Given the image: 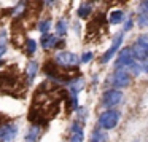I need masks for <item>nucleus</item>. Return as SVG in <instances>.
Segmentation results:
<instances>
[{"label": "nucleus", "instance_id": "obj_1", "mask_svg": "<svg viewBox=\"0 0 148 142\" xmlns=\"http://www.w3.org/2000/svg\"><path fill=\"white\" fill-rule=\"evenodd\" d=\"M119 118H121V113L115 109H107L103 110L102 113L99 115V128L100 129H105V131H110V129L116 128V125L119 123Z\"/></svg>", "mask_w": 148, "mask_h": 142}, {"label": "nucleus", "instance_id": "obj_2", "mask_svg": "<svg viewBox=\"0 0 148 142\" xmlns=\"http://www.w3.org/2000/svg\"><path fill=\"white\" fill-rule=\"evenodd\" d=\"M53 61H54L61 69L69 70V69H72V67H73V69L78 67L80 58H78L77 54H73V53H70V51H59L58 54L54 56V59H53Z\"/></svg>", "mask_w": 148, "mask_h": 142}, {"label": "nucleus", "instance_id": "obj_3", "mask_svg": "<svg viewBox=\"0 0 148 142\" xmlns=\"http://www.w3.org/2000/svg\"><path fill=\"white\" fill-rule=\"evenodd\" d=\"M108 83L112 85V86H115L116 90L126 88V86L131 85V74L127 72V69H116V70L108 77Z\"/></svg>", "mask_w": 148, "mask_h": 142}, {"label": "nucleus", "instance_id": "obj_4", "mask_svg": "<svg viewBox=\"0 0 148 142\" xmlns=\"http://www.w3.org/2000/svg\"><path fill=\"white\" fill-rule=\"evenodd\" d=\"M18 132H19V128L13 121L0 125V142H14V139L18 137Z\"/></svg>", "mask_w": 148, "mask_h": 142}, {"label": "nucleus", "instance_id": "obj_5", "mask_svg": "<svg viewBox=\"0 0 148 142\" xmlns=\"http://www.w3.org/2000/svg\"><path fill=\"white\" fill-rule=\"evenodd\" d=\"M135 62V58H134V53H132V48L126 46L123 48L121 51L118 53V58H116V62H115V67L116 69H126V67H131L132 64Z\"/></svg>", "mask_w": 148, "mask_h": 142}, {"label": "nucleus", "instance_id": "obj_6", "mask_svg": "<svg viewBox=\"0 0 148 142\" xmlns=\"http://www.w3.org/2000/svg\"><path fill=\"white\" fill-rule=\"evenodd\" d=\"M123 101V93L119 90H107L102 96V105L110 109V107L118 105Z\"/></svg>", "mask_w": 148, "mask_h": 142}, {"label": "nucleus", "instance_id": "obj_7", "mask_svg": "<svg viewBox=\"0 0 148 142\" xmlns=\"http://www.w3.org/2000/svg\"><path fill=\"white\" fill-rule=\"evenodd\" d=\"M123 39H124V32H119V34H116L115 37H113V42H112V46H110L108 50H107L105 53H103V56L100 58V62L102 64H105V62H108L110 59L113 58V56L118 53V50H119V46H121V43H123Z\"/></svg>", "mask_w": 148, "mask_h": 142}, {"label": "nucleus", "instance_id": "obj_8", "mask_svg": "<svg viewBox=\"0 0 148 142\" xmlns=\"http://www.w3.org/2000/svg\"><path fill=\"white\" fill-rule=\"evenodd\" d=\"M42 46L45 50L59 48V46H64V42L59 40V37L56 34H43L42 35Z\"/></svg>", "mask_w": 148, "mask_h": 142}, {"label": "nucleus", "instance_id": "obj_9", "mask_svg": "<svg viewBox=\"0 0 148 142\" xmlns=\"http://www.w3.org/2000/svg\"><path fill=\"white\" fill-rule=\"evenodd\" d=\"M84 129L78 120L72 121L70 125V134H69V142H83V136H84Z\"/></svg>", "mask_w": 148, "mask_h": 142}, {"label": "nucleus", "instance_id": "obj_10", "mask_svg": "<svg viewBox=\"0 0 148 142\" xmlns=\"http://www.w3.org/2000/svg\"><path fill=\"white\" fill-rule=\"evenodd\" d=\"M40 137H42V128L38 125H32L27 129L24 142H40Z\"/></svg>", "mask_w": 148, "mask_h": 142}, {"label": "nucleus", "instance_id": "obj_11", "mask_svg": "<svg viewBox=\"0 0 148 142\" xmlns=\"http://www.w3.org/2000/svg\"><path fill=\"white\" fill-rule=\"evenodd\" d=\"M37 72H38V62L37 61H29L26 67V85H32L34 78H35Z\"/></svg>", "mask_w": 148, "mask_h": 142}, {"label": "nucleus", "instance_id": "obj_12", "mask_svg": "<svg viewBox=\"0 0 148 142\" xmlns=\"http://www.w3.org/2000/svg\"><path fill=\"white\" fill-rule=\"evenodd\" d=\"M132 53H134L135 61H138V62H143L145 59H148V48H145L143 45H140V43H137V42L132 46Z\"/></svg>", "mask_w": 148, "mask_h": 142}, {"label": "nucleus", "instance_id": "obj_13", "mask_svg": "<svg viewBox=\"0 0 148 142\" xmlns=\"http://www.w3.org/2000/svg\"><path fill=\"white\" fill-rule=\"evenodd\" d=\"M107 21H108L110 24H121L126 21L124 18V11L123 10H113L108 13V16H107Z\"/></svg>", "mask_w": 148, "mask_h": 142}, {"label": "nucleus", "instance_id": "obj_14", "mask_svg": "<svg viewBox=\"0 0 148 142\" xmlns=\"http://www.w3.org/2000/svg\"><path fill=\"white\" fill-rule=\"evenodd\" d=\"M83 88H84V78L83 77L73 78V80L70 81V93L69 94H72V96H78V93H80Z\"/></svg>", "mask_w": 148, "mask_h": 142}, {"label": "nucleus", "instance_id": "obj_15", "mask_svg": "<svg viewBox=\"0 0 148 142\" xmlns=\"http://www.w3.org/2000/svg\"><path fill=\"white\" fill-rule=\"evenodd\" d=\"M107 139H108L107 137V132L100 128H96L89 137V142H107Z\"/></svg>", "mask_w": 148, "mask_h": 142}, {"label": "nucleus", "instance_id": "obj_16", "mask_svg": "<svg viewBox=\"0 0 148 142\" xmlns=\"http://www.w3.org/2000/svg\"><path fill=\"white\" fill-rule=\"evenodd\" d=\"M78 16L80 18H88L89 16L91 13H92V3H91V2H83V3L80 5V8H78Z\"/></svg>", "mask_w": 148, "mask_h": 142}, {"label": "nucleus", "instance_id": "obj_17", "mask_svg": "<svg viewBox=\"0 0 148 142\" xmlns=\"http://www.w3.org/2000/svg\"><path fill=\"white\" fill-rule=\"evenodd\" d=\"M67 30H69V24L65 19H59L56 23V35L58 37H64L67 34Z\"/></svg>", "mask_w": 148, "mask_h": 142}, {"label": "nucleus", "instance_id": "obj_18", "mask_svg": "<svg viewBox=\"0 0 148 142\" xmlns=\"http://www.w3.org/2000/svg\"><path fill=\"white\" fill-rule=\"evenodd\" d=\"M37 29L42 32V35H43V34H49V29H51V19H49V18L42 19L38 23V26H37Z\"/></svg>", "mask_w": 148, "mask_h": 142}, {"label": "nucleus", "instance_id": "obj_19", "mask_svg": "<svg viewBox=\"0 0 148 142\" xmlns=\"http://www.w3.org/2000/svg\"><path fill=\"white\" fill-rule=\"evenodd\" d=\"M24 46H26V54L27 56H32L34 53L37 51V42L32 39H27L26 43H24Z\"/></svg>", "mask_w": 148, "mask_h": 142}, {"label": "nucleus", "instance_id": "obj_20", "mask_svg": "<svg viewBox=\"0 0 148 142\" xmlns=\"http://www.w3.org/2000/svg\"><path fill=\"white\" fill-rule=\"evenodd\" d=\"M137 24L140 27H148V11H138L137 13Z\"/></svg>", "mask_w": 148, "mask_h": 142}, {"label": "nucleus", "instance_id": "obj_21", "mask_svg": "<svg viewBox=\"0 0 148 142\" xmlns=\"http://www.w3.org/2000/svg\"><path fill=\"white\" fill-rule=\"evenodd\" d=\"M77 113H78V121H80V123L86 121V118H88V110H86V107H78V109H77Z\"/></svg>", "mask_w": 148, "mask_h": 142}, {"label": "nucleus", "instance_id": "obj_22", "mask_svg": "<svg viewBox=\"0 0 148 142\" xmlns=\"http://www.w3.org/2000/svg\"><path fill=\"white\" fill-rule=\"evenodd\" d=\"M129 72H131L132 75H135V77H137V75L140 74V72H143V70H142V64H140L138 61H135L134 64H132L131 67H129Z\"/></svg>", "mask_w": 148, "mask_h": 142}, {"label": "nucleus", "instance_id": "obj_23", "mask_svg": "<svg viewBox=\"0 0 148 142\" xmlns=\"http://www.w3.org/2000/svg\"><path fill=\"white\" fill-rule=\"evenodd\" d=\"M137 43H140V45H143L145 48H148V34H142V35H138Z\"/></svg>", "mask_w": 148, "mask_h": 142}, {"label": "nucleus", "instance_id": "obj_24", "mask_svg": "<svg viewBox=\"0 0 148 142\" xmlns=\"http://www.w3.org/2000/svg\"><path fill=\"white\" fill-rule=\"evenodd\" d=\"M132 26H134V19H132V18H126L124 27H123V32H127V30H131Z\"/></svg>", "mask_w": 148, "mask_h": 142}, {"label": "nucleus", "instance_id": "obj_25", "mask_svg": "<svg viewBox=\"0 0 148 142\" xmlns=\"http://www.w3.org/2000/svg\"><path fill=\"white\" fill-rule=\"evenodd\" d=\"M92 53H91V51H86V53H83V54H81V58H80V61L81 62H84V64H86V62H89L91 61V59H92Z\"/></svg>", "mask_w": 148, "mask_h": 142}, {"label": "nucleus", "instance_id": "obj_26", "mask_svg": "<svg viewBox=\"0 0 148 142\" xmlns=\"http://www.w3.org/2000/svg\"><path fill=\"white\" fill-rule=\"evenodd\" d=\"M140 64H142V70H143V72H148V59H145V61L140 62Z\"/></svg>", "mask_w": 148, "mask_h": 142}, {"label": "nucleus", "instance_id": "obj_27", "mask_svg": "<svg viewBox=\"0 0 148 142\" xmlns=\"http://www.w3.org/2000/svg\"><path fill=\"white\" fill-rule=\"evenodd\" d=\"M53 2H54V0H45V3H46V5H51Z\"/></svg>", "mask_w": 148, "mask_h": 142}, {"label": "nucleus", "instance_id": "obj_28", "mask_svg": "<svg viewBox=\"0 0 148 142\" xmlns=\"http://www.w3.org/2000/svg\"><path fill=\"white\" fill-rule=\"evenodd\" d=\"M0 65H3V61H0Z\"/></svg>", "mask_w": 148, "mask_h": 142}]
</instances>
